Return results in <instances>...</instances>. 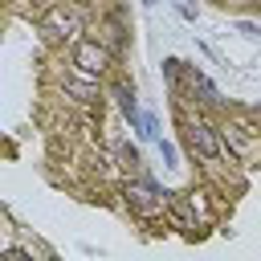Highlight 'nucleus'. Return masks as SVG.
<instances>
[{"label":"nucleus","mask_w":261,"mask_h":261,"mask_svg":"<svg viewBox=\"0 0 261 261\" xmlns=\"http://www.w3.org/2000/svg\"><path fill=\"white\" fill-rule=\"evenodd\" d=\"M188 143H192V151H200L204 159H216V155H220V143H216L212 126H204V122H192V126H188Z\"/></svg>","instance_id":"f257e3e1"},{"label":"nucleus","mask_w":261,"mask_h":261,"mask_svg":"<svg viewBox=\"0 0 261 261\" xmlns=\"http://www.w3.org/2000/svg\"><path fill=\"white\" fill-rule=\"evenodd\" d=\"M73 61H77L82 73H102V69H106V53H102L94 41H82L77 53H73Z\"/></svg>","instance_id":"f03ea898"},{"label":"nucleus","mask_w":261,"mask_h":261,"mask_svg":"<svg viewBox=\"0 0 261 261\" xmlns=\"http://www.w3.org/2000/svg\"><path fill=\"white\" fill-rule=\"evenodd\" d=\"M45 29H49V37H57V41H69V37L77 33V20H73V12H65V8H53V12L45 16Z\"/></svg>","instance_id":"7ed1b4c3"},{"label":"nucleus","mask_w":261,"mask_h":261,"mask_svg":"<svg viewBox=\"0 0 261 261\" xmlns=\"http://www.w3.org/2000/svg\"><path fill=\"white\" fill-rule=\"evenodd\" d=\"M126 204H130L135 212H155L163 200H155V192H151V188H126Z\"/></svg>","instance_id":"20e7f679"},{"label":"nucleus","mask_w":261,"mask_h":261,"mask_svg":"<svg viewBox=\"0 0 261 261\" xmlns=\"http://www.w3.org/2000/svg\"><path fill=\"white\" fill-rule=\"evenodd\" d=\"M118 106H122V114H126L130 122H143V114H139V106H135V94H130L126 86H118Z\"/></svg>","instance_id":"39448f33"},{"label":"nucleus","mask_w":261,"mask_h":261,"mask_svg":"<svg viewBox=\"0 0 261 261\" xmlns=\"http://www.w3.org/2000/svg\"><path fill=\"white\" fill-rule=\"evenodd\" d=\"M192 86H196V90L204 94V102H220V94H216V86H212V82H208L204 73H192Z\"/></svg>","instance_id":"423d86ee"},{"label":"nucleus","mask_w":261,"mask_h":261,"mask_svg":"<svg viewBox=\"0 0 261 261\" xmlns=\"http://www.w3.org/2000/svg\"><path fill=\"white\" fill-rule=\"evenodd\" d=\"M175 8H179V16H188V20H196V8H192V0H175Z\"/></svg>","instance_id":"0eeeda50"},{"label":"nucleus","mask_w":261,"mask_h":261,"mask_svg":"<svg viewBox=\"0 0 261 261\" xmlns=\"http://www.w3.org/2000/svg\"><path fill=\"white\" fill-rule=\"evenodd\" d=\"M143 4H155V0H143Z\"/></svg>","instance_id":"6e6552de"}]
</instances>
